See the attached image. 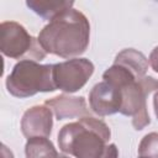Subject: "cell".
I'll return each mask as SVG.
<instances>
[{
    "instance_id": "6da1fadb",
    "label": "cell",
    "mask_w": 158,
    "mask_h": 158,
    "mask_svg": "<svg viewBox=\"0 0 158 158\" xmlns=\"http://www.w3.org/2000/svg\"><path fill=\"white\" fill-rule=\"evenodd\" d=\"M38 42L46 53L73 59L83 54L89 46V20L79 10H67L41 30Z\"/></svg>"
},
{
    "instance_id": "7a4b0ae2",
    "label": "cell",
    "mask_w": 158,
    "mask_h": 158,
    "mask_svg": "<svg viewBox=\"0 0 158 158\" xmlns=\"http://www.w3.org/2000/svg\"><path fill=\"white\" fill-rule=\"evenodd\" d=\"M110 137L111 131L102 120L84 116L60 128L58 146L63 153L75 158H100Z\"/></svg>"
},
{
    "instance_id": "3957f363",
    "label": "cell",
    "mask_w": 158,
    "mask_h": 158,
    "mask_svg": "<svg viewBox=\"0 0 158 158\" xmlns=\"http://www.w3.org/2000/svg\"><path fill=\"white\" fill-rule=\"evenodd\" d=\"M6 89L19 99L54 91L57 88L53 79V64H40L35 60L17 62L6 78Z\"/></svg>"
},
{
    "instance_id": "277c9868",
    "label": "cell",
    "mask_w": 158,
    "mask_h": 158,
    "mask_svg": "<svg viewBox=\"0 0 158 158\" xmlns=\"http://www.w3.org/2000/svg\"><path fill=\"white\" fill-rule=\"evenodd\" d=\"M0 51L4 56L20 60H42L47 53L26 28L15 21H4L0 25Z\"/></svg>"
},
{
    "instance_id": "5b68a950",
    "label": "cell",
    "mask_w": 158,
    "mask_h": 158,
    "mask_svg": "<svg viewBox=\"0 0 158 158\" xmlns=\"http://www.w3.org/2000/svg\"><path fill=\"white\" fill-rule=\"evenodd\" d=\"M158 91V80L146 75L121 89V109L120 114L132 118L136 130H143L151 123L147 110V98L151 93Z\"/></svg>"
},
{
    "instance_id": "8992f818",
    "label": "cell",
    "mask_w": 158,
    "mask_h": 158,
    "mask_svg": "<svg viewBox=\"0 0 158 158\" xmlns=\"http://www.w3.org/2000/svg\"><path fill=\"white\" fill-rule=\"evenodd\" d=\"M94 73V64L86 58H73L53 64L56 88L72 94L80 90Z\"/></svg>"
},
{
    "instance_id": "52a82bcc",
    "label": "cell",
    "mask_w": 158,
    "mask_h": 158,
    "mask_svg": "<svg viewBox=\"0 0 158 158\" xmlns=\"http://www.w3.org/2000/svg\"><path fill=\"white\" fill-rule=\"evenodd\" d=\"M121 90L107 81H100L89 93V105L93 112L99 116H109L120 112Z\"/></svg>"
},
{
    "instance_id": "ba28073f",
    "label": "cell",
    "mask_w": 158,
    "mask_h": 158,
    "mask_svg": "<svg viewBox=\"0 0 158 158\" xmlns=\"http://www.w3.org/2000/svg\"><path fill=\"white\" fill-rule=\"evenodd\" d=\"M53 127V114L47 105H36L25 111L21 118V131L26 138L49 137Z\"/></svg>"
},
{
    "instance_id": "9c48e42d",
    "label": "cell",
    "mask_w": 158,
    "mask_h": 158,
    "mask_svg": "<svg viewBox=\"0 0 158 158\" xmlns=\"http://www.w3.org/2000/svg\"><path fill=\"white\" fill-rule=\"evenodd\" d=\"M47 105L57 117V120L67 118H81L88 116V105L83 96H70L62 94L52 99L46 100Z\"/></svg>"
},
{
    "instance_id": "30bf717a",
    "label": "cell",
    "mask_w": 158,
    "mask_h": 158,
    "mask_svg": "<svg viewBox=\"0 0 158 158\" xmlns=\"http://www.w3.org/2000/svg\"><path fill=\"white\" fill-rule=\"evenodd\" d=\"M114 63L125 67L138 79L146 77L148 69V59L146 58V56L133 48H126L117 53Z\"/></svg>"
},
{
    "instance_id": "8fae6325",
    "label": "cell",
    "mask_w": 158,
    "mask_h": 158,
    "mask_svg": "<svg viewBox=\"0 0 158 158\" xmlns=\"http://www.w3.org/2000/svg\"><path fill=\"white\" fill-rule=\"evenodd\" d=\"M26 5L40 17L52 21L62 12L73 9L74 2L68 0H27Z\"/></svg>"
},
{
    "instance_id": "7c38bea8",
    "label": "cell",
    "mask_w": 158,
    "mask_h": 158,
    "mask_svg": "<svg viewBox=\"0 0 158 158\" xmlns=\"http://www.w3.org/2000/svg\"><path fill=\"white\" fill-rule=\"evenodd\" d=\"M26 158H58L59 153L47 137H33L25 146Z\"/></svg>"
},
{
    "instance_id": "4fadbf2b",
    "label": "cell",
    "mask_w": 158,
    "mask_h": 158,
    "mask_svg": "<svg viewBox=\"0 0 158 158\" xmlns=\"http://www.w3.org/2000/svg\"><path fill=\"white\" fill-rule=\"evenodd\" d=\"M138 156L144 158H158V132L146 135L138 146Z\"/></svg>"
},
{
    "instance_id": "5bb4252c",
    "label": "cell",
    "mask_w": 158,
    "mask_h": 158,
    "mask_svg": "<svg viewBox=\"0 0 158 158\" xmlns=\"http://www.w3.org/2000/svg\"><path fill=\"white\" fill-rule=\"evenodd\" d=\"M100 158H118V149L115 143H110L105 147Z\"/></svg>"
},
{
    "instance_id": "9a60e30c",
    "label": "cell",
    "mask_w": 158,
    "mask_h": 158,
    "mask_svg": "<svg viewBox=\"0 0 158 158\" xmlns=\"http://www.w3.org/2000/svg\"><path fill=\"white\" fill-rule=\"evenodd\" d=\"M148 63H149L151 68H152L156 73H158V47H156V48L151 52L149 58H148Z\"/></svg>"
},
{
    "instance_id": "2e32d148",
    "label": "cell",
    "mask_w": 158,
    "mask_h": 158,
    "mask_svg": "<svg viewBox=\"0 0 158 158\" xmlns=\"http://www.w3.org/2000/svg\"><path fill=\"white\" fill-rule=\"evenodd\" d=\"M2 158H14L12 152L5 144H2Z\"/></svg>"
},
{
    "instance_id": "e0dca14e",
    "label": "cell",
    "mask_w": 158,
    "mask_h": 158,
    "mask_svg": "<svg viewBox=\"0 0 158 158\" xmlns=\"http://www.w3.org/2000/svg\"><path fill=\"white\" fill-rule=\"evenodd\" d=\"M153 107H154V114H156V116L158 118V91L153 96Z\"/></svg>"
},
{
    "instance_id": "ac0fdd59",
    "label": "cell",
    "mask_w": 158,
    "mask_h": 158,
    "mask_svg": "<svg viewBox=\"0 0 158 158\" xmlns=\"http://www.w3.org/2000/svg\"><path fill=\"white\" fill-rule=\"evenodd\" d=\"M58 158H69V157H67V156H62V154H59V156H58Z\"/></svg>"
},
{
    "instance_id": "d6986e66",
    "label": "cell",
    "mask_w": 158,
    "mask_h": 158,
    "mask_svg": "<svg viewBox=\"0 0 158 158\" xmlns=\"http://www.w3.org/2000/svg\"><path fill=\"white\" fill-rule=\"evenodd\" d=\"M139 158H144V157H139Z\"/></svg>"
}]
</instances>
